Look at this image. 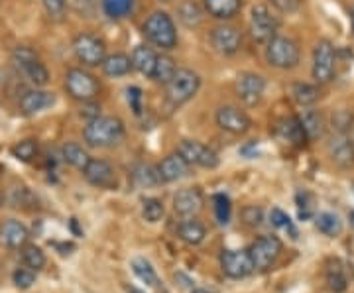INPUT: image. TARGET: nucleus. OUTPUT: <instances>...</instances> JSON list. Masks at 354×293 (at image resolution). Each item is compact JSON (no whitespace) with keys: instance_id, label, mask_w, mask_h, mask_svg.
Returning <instances> with one entry per match:
<instances>
[{"instance_id":"f257e3e1","label":"nucleus","mask_w":354,"mask_h":293,"mask_svg":"<svg viewBox=\"0 0 354 293\" xmlns=\"http://www.w3.org/2000/svg\"><path fill=\"white\" fill-rule=\"evenodd\" d=\"M127 134L124 122L118 116H97L88 120L83 130V140L88 148H113Z\"/></svg>"},{"instance_id":"f03ea898","label":"nucleus","mask_w":354,"mask_h":293,"mask_svg":"<svg viewBox=\"0 0 354 293\" xmlns=\"http://www.w3.org/2000/svg\"><path fill=\"white\" fill-rule=\"evenodd\" d=\"M144 36L148 38L150 44L162 50H174L177 46V30L176 22L167 12H152L146 22H144Z\"/></svg>"},{"instance_id":"7ed1b4c3","label":"nucleus","mask_w":354,"mask_h":293,"mask_svg":"<svg viewBox=\"0 0 354 293\" xmlns=\"http://www.w3.org/2000/svg\"><path fill=\"white\" fill-rule=\"evenodd\" d=\"M201 89V77L191 69H177L174 77L165 83V97L174 106L189 102Z\"/></svg>"},{"instance_id":"20e7f679","label":"nucleus","mask_w":354,"mask_h":293,"mask_svg":"<svg viewBox=\"0 0 354 293\" xmlns=\"http://www.w3.org/2000/svg\"><path fill=\"white\" fill-rule=\"evenodd\" d=\"M301 50L295 39L276 36L266 44V62L276 69H293L299 65Z\"/></svg>"},{"instance_id":"39448f33","label":"nucleus","mask_w":354,"mask_h":293,"mask_svg":"<svg viewBox=\"0 0 354 293\" xmlns=\"http://www.w3.org/2000/svg\"><path fill=\"white\" fill-rule=\"evenodd\" d=\"M65 91L71 99L81 102H93L97 99L101 83L95 75L81 67H73L65 73Z\"/></svg>"},{"instance_id":"423d86ee","label":"nucleus","mask_w":354,"mask_h":293,"mask_svg":"<svg viewBox=\"0 0 354 293\" xmlns=\"http://www.w3.org/2000/svg\"><path fill=\"white\" fill-rule=\"evenodd\" d=\"M337 75V50L329 39H319L313 50V79L317 85L330 83Z\"/></svg>"},{"instance_id":"0eeeda50","label":"nucleus","mask_w":354,"mask_h":293,"mask_svg":"<svg viewBox=\"0 0 354 293\" xmlns=\"http://www.w3.org/2000/svg\"><path fill=\"white\" fill-rule=\"evenodd\" d=\"M281 250H283V244H281L278 236L266 234V236H260V238L254 240L252 246L248 248V254L252 258L254 268L264 272V270H270L278 262Z\"/></svg>"},{"instance_id":"6e6552de","label":"nucleus","mask_w":354,"mask_h":293,"mask_svg":"<svg viewBox=\"0 0 354 293\" xmlns=\"http://www.w3.org/2000/svg\"><path fill=\"white\" fill-rule=\"evenodd\" d=\"M73 51L77 59L87 67H99L106 57V46L99 36L83 32L73 39Z\"/></svg>"},{"instance_id":"1a4fd4ad","label":"nucleus","mask_w":354,"mask_h":293,"mask_svg":"<svg viewBox=\"0 0 354 293\" xmlns=\"http://www.w3.org/2000/svg\"><path fill=\"white\" fill-rule=\"evenodd\" d=\"M279 20L270 12V8L264 4L254 6L250 14V36L258 44H268L270 39L278 36Z\"/></svg>"},{"instance_id":"9d476101","label":"nucleus","mask_w":354,"mask_h":293,"mask_svg":"<svg viewBox=\"0 0 354 293\" xmlns=\"http://www.w3.org/2000/svg\"><path fill=\"white\" fill-rule=\"evenodd\" d=\"M177 153L189 164L205 169H215L218 166V153L197 140H181L177 146Z\"/></svg>"},{"instance_id":"9b49d317","label":"nucleus","mask_w":354,"mask_h":293,"mask_svg":"<svg viewBox=\"0 0 354 293\" xmlns=\"http://www.w3.org/2000/svg\"><path fill=\"white\" fill-rule=\"evenodd\" d=\"M221 268L230 280H242L252 274L254 264L248 250H223L221 254Z\"/></svg>"},{"instance_id":"f8f14e48","label":"nucleus","mask_w":354,"mask_h":293,"mask_svg":"<svg viewBox=\"0 0 354 293\" xmlns=\"http://www.w3.org/2000/svg\"><path fill=\"white\" fill-rule=\"evenodd\" d=\"M216 126L221 130H225L228 134H234V136H241L246 134L250 126H252V120L250 116L246 115L244 111L236 108V106H221L215 115Z\"/></svg>"},{"instance_id":"ddd939ff","label":"nucleus","mask_w":354,"mask_h":293,"mask_svg":"<svg viewBox=\"0 0 354 293\" xmlns=\"http://www.w3.org/2000/svg\"><path fill=\"white\" fill-rule=\"evenodd\" d=\"M266 91V79L258 73H250V71H244L236 79V95L244 104L254 106L262 101Z\"/></svg>"},{"instance_id":"4468645a","label":"nucleus","mask_w":354,"mask_h":293,"mask_svg":"<svg viewBox=\"0 0 354 293\" xmlns=\"http://www.w3.org/2000/svg\"><path fill=\"white\" fill-rule=\"evenodd\" d=\"M211 44L221 55H234L242 46L241 30L228 24L216 26L211 32Z\"/></svg>"},{"instance_id":"2eb2a0df","label":"nucleus","mask_w":354,"mask_h":293,"mask_svg":"<svg viewBox=\"0 0 354 293\" xmlns=\"http://www.w3.org/2000/svg\"><path fill=\"white\" fill-rule=\"evenodd\" d=\"M330 160L335 162V166L341 169H351L354 167V142L348 134H337L330 138L327 144Z\"/></svg>"},{"instance_id":"dca6fc26","label":"nucleus","mask_w":354,"mask_h":293,"mask_svg":"<svg viewBox=\"0 0 354 293\" xmlns=\"http://www.w3.org/2000/svg\"><path fill=\"white\" fill-rule=\"evenodd\" d=\"M83 176H85V179H87L91 185H95L99 189H111L114 183H116L113 166L109 162H104V160L91 158V162L83 169Z\"/></svg>"},{"instance_id":"f3484780","label":"nucleus","mask_w":354,"mask_h":293,"mask_svg":"<svg viewBox=\"0 0 354 293\" xmlns=\"http://www.w3.org/2000/svg\"><path fill=\"white\" fill-rule=\"evenodd\" d=\"M53 102H55L53 93H48V91H41L39 87H36V89L26 91L24 95L20 97L18 106H20V113L24 116H34L41 113V111H46V108H50Z\"/></svg>"},{"instance_id":"a211bd4d","label":"nucleus","mask_w":354,"mask_h":293,"mask_svg":"<svg viewBox=\"0 0 354 293\" xmlns=\"http://www.w3.org/2000/svg\"><path fill=\"white\" fill-rule=\"evenodd\" d=\"M205 205L203 193L197 187H185L176 193L174 197V209L181 217H195Z\"/></svg>"},{"instance_id":"6ab92c4d","label":"nucleus","mask_w":354,"mask_h":293,"mask_svg":"<svg viewBox=\"0 0 354 293\" xmlns=\"http://www.w3.org/2000/svg\"><path fill=\"white\" fill-rule=\"evenodd\" d=\"M189 164L179 155V153H169L162 160V164L158 166V171H160V178L164 183H174L177 179L185 178L189 173Z\"/></svg>"},{"instance_id":"aec40b11","label":"nucleus","mask_w":354,"mask_h":293,"mask_svg":"<svg viewBox=\"0 0 354 293\" xmlns=\"http://www.w3.org/2000/svg\"><path fill=\"white\" fill-rule=\"evenodd\" d=\"M0 238H2V243L6 244L8 248L18 250V248H24L26 244H28L30 232H28V229H26L20 220L10 218V220H6V223L0 227Z\"/></svg>"},{"instance_id":"412c9836","label":"nucleus","mask_w":354,"mask_h":293,"mask_svg":"<svg viewBox=\"0 0 354 293\" xmlns=\"http://www.w3.org/2000/svg\"><path fill=\"white\" fill-rule=\"evenodd\" d=\"M132 69L140 71L142 75L152 77L153 75V67H156V62H158V53L148 48V46H136L132 55Z\"/></svg>"},{"instance_id":"4be33fe9","label":"nucleus","mask_w":354,"mask_h":293,"mask_svg":"<svg viewBox=\"0 0 354 293\" xmlns=\"http://www.w3.org/2000/svg\"><path fill=\"white\" fill-rule=\"evenodd\" d=\"M177 234H179V238L183 240L185 244H191V246H197V244H201L205 240V236H207V229H205V225H203L201 220H197V218H187V220H181L179 223V227H177Z\"/></svg>"},{"instance_id":"5701e85b","label":"nucleus","mask_w":354,"mask_h":293,"mask_svg":"<svg viewBox=\"0 0 354 293\" xmlns=\"http://www.w3.org/2000/svg\"><path fill=\"white\" fill-rule=\"evenodd\" d=\"M205 8L216 20H230L241 12L242 0H205Z\"/></svg>"},{"instance_id":"b1692460","label":"nucleus","mask_w":354,"mask_h":293,"mask_svg":"<svg viewBox=\"0 0 354 293\" xmlns=\"http://www.w3.org/2000/svg\"><path fill=\"white\" fill-rule=\"evenodd\" d=\"M104 75L109 77H124L132 71V59L127 53H111L104 57L101 64Z\"/></svg>"},{"instance_id":"393cba45","label":"nucleus","mask_w":354,"mask_h":293,"mask_svg":"<svg viewBox=\"0 0 354 293\" xmlns=\"http://www.w3.org/2000/svg\"><path fill=\"white\" fill-rule=\"evenodd\" d=\"M130 266H132L134 276H136L142 283H146L148 287H153V290L160 287V278H158L156 270H153V266L146 260V258H134V260L130 262Z\"/></svg>"},{"instance_id":"a878e982","label":"nucleus","mask_w":354,"mask_h":293,"mask_svg":"<svg viewBox=\"0 0 354 293\" xmlns=\"http://www.w3.org/2000/svg\"><path fill=\"white\" fill-rule=\"evenodd\" d=\"M177 18L179 22L187 28H197L203 22V10L201 6L195 0H183L177 6Z\"/></svg>"},{"instance_id":"bb28decb","label":"nucleus","mask_w":354,"mask_h":293,"mask_svg":"<svg viewBox=\"0 0 354 293\" xmlns=\"http://www.w3.org/2000/svg\"><path fill=\"white\" fill-rule=\"evenodd\" d=\"M291 97L299 106H311L321 99V89L319 85H311V83H295L291 87Z\"/></svg>"},{"instance_id":"cd10ccee","label":"nucleus","mask_w":354,"mask_h":293,"mask_svg":"<svg viewBox=\"0 0 354 293\" xmlns=\"http://www.w3.org/2000/svg\"><path fill=\"white\" fill-rule=\"evenodd\" d=\"M62 158L69 166L77 167V169H85L88 162H91V155L87 153V150L83 146H79L77 142H67L64 148H62Z\"/></svg>"},{"instance_id":"c85d7f7f","label":"nucleus","mask_w":354,"mask_h":293,"mask_svg":"<svg viewBox=\"0 0 354 293\" xmlns=\"http://www.w3.org/2000/svg\"><path fill=\"white\" fill-rule=\"evenodd\" d=\"M299 122H301L309 142L323 136V116L319 111H305L304 115L299 116Z\"/></svg>"},{"instance_id":"c756f323","label":"nucleus","mask_w":354,"mask_h":293,"mask_svg":"<svg viewBox=\"0 0 354 293\" xmlns=\"http://www.w3.org/2000/svg\"><path fill=\"white\" fill-rule=\"evenodd\" d=\"M315 227L321 234L335 238L342 232V220L335 213H321L315 217Z\"/></svg>"},{"instance_id":"7c9ffc66","label":"nucleus","mask_w":354,"mask_h":293,"mask_svg":"<svg viewBox=\"0 0 354 293\" xmlns=\"http://www.w3.org/2000/svg\"><path fill=\"white\" fill-rule=\"evenodd\" d=\"M132 178H134V181L138 183L140 187H156V185L162 183L158 167L150 166V164H140V166L134 167Z\"/></svg>"},{"instance_id":"2f4dec72","label":"nucleus","mask_w":354,"mask_h":293,"mask_svg":"<svg viewBox=\"0 0 354 293\" xmlns=\"http://www.w3.org/2000/svg\"><path fill=\"white\" fill-rule=\"evenodd\" d=\"M281 132L295 146H304L305 142H309L307 140V134H305L304 126L299 122V116H291L288 120H283L281 122Z\"/></svg>"},{"instance_id":"473e14b6","label":"nucleus","mask_w":354,"mask_h":293,"mask_svg":"<svg viewBox=\"0 0 354 293\" xmlns=\"http://www.w3.org/2000/svg\"><path fill=\"white\" fill-rule=\"evenodd\" d=\"M102 12L113 20H120L134 8V0H101Z\"/></svg>"},{"instance_id":"72a5a7b5","label":"nucleus","mask_w":354,"mask_h":293,"mask_svg":"<svg viewBox=\"0 0 354 293\" xmlns=\"http://www.w3.org/2000/svg\"><path fill=\"white\" fill-rule=\"evenodd\" d=\"M176 71V62H174L169 55H158V62H156V67H153L152 79L153 81H158V83H162V85H165V83L174 77Z\"/></svg>"},{"instance_id":"f704fd0d","label":"nucleus","mask_w":354,"mask_h":293,"mask_svg":"<svg viewBox=\"0 0 354 293\" xmlns=\"http://www.w3.org/2000/svg\"><path fill=\"white\" fill-rule=\"evenodd\" d=\"M22 75L34 85V87H46L48 83H50V71H48V67L41 64V59L36 62V64H32L30 67H26L24 71H22Z\"/></svg>"},{"instance_id":"c9c22d12","label":"nucleus","mask_w":354,"mask_h":293,"mask_svg":"<svg viewBox=\"0 0 354 293\" xmlns=\"http://www.w3.org/2000/svg\"><path fill=\"white\" fill-rule=\"evenodd\" d=\"M22 262L30 270L39 272V270H44V266H46V254H44V250L39 246L30 244V246L22 248Z\"/></svg>"},{"instance_id":"e433bc0d","label":"nucleus","mask_w":354,"mask_h":293,"mask_svg":"<svg viewBox=\"0 0 354 293\" xmlns=\"http://www.w3.org/2000/svg\"><path fill=\"white\" fill-rule=\"evenodd\" d=\"M38 152H39L38 142L32 140V138L18 142V144L12 148L14 158H16V160H20V162H24V164L34 162V158L38 155Z\"/></svg>"},{"instance_id":"4c0bfd02","label":"nucleus","mask_w":354,"mask_h":293,"mask_svg":"<svg viewBox=\"0 0 354 293\" xmlns=\"http://www.w3.org/2000/svg\"><path fill=\"white\" fill-rule=\"evenodd\" d=\"M39 62V55L32 48H26V46H18L12 51V64L14 67L22 73L26 67H30L32 64Z\"/></svg>"},{"instance_id":"58836bf2","label":"nucleus","mask_w":354,"mask_h":293,"mask_svg":"<svg viewBox=\"0 0 354 293\" xmlns=\"http://www.w3.org/2000/svg\"><path fill=\"white\" fill-rule=\"evenodd\" d=\"M215 203V217L218 225H228L230 223V215H232V203L225 193H216L213 197Z\"/></svg>"},{"instance_id":"ea45409f","label":"nucleus","mask_w":354,"mask_h":293,"mask_svg":"<svg viewBox=\"0 0 354 293\" xmlns=\"http://www.w3.org/2000/svg\"><path fill=\"white\" fill-rule=\"evenodd\" d=\"M165 209H164V203L160 201V199H153V197H150V199H146L144 201V205H142V217H144V220H148V223H160L162 220V217H164Z\"/></svg>"},{"instance_id":"a19ab883","label":"nucleus","mask_w":354,"mask_h":293,"mask_svg":"<svg viewBox=\"0 0 354 293\" xmlns=\"http://www.w3.org/2000/svg\"><path fill=\"white\" fill-rule=\"evenodd\" d=\"M353 122L354 116L351 111H337L330 116V124H333V130L337 134H348V130L353 128Z\"/></svg>"},{"instance_id":"79ce46f5","label":"nucleus","mask_w":354,"mask_h":293,"mask_svg":"<svg viewBox=\"0 0 354 293\" xmlns=\"http://www.w3.org/2000/svg\"><path fill=\"white\" fill-rule=\"evenodd\" d=\"M270 220H272V225L274 227H278V229H286L291 234V238H297V230L295 227L291 225V218L281 211V209H272V213H270Z\"/></svg>"},{"instance_id":"37998d69","label":"nucleus","mask_w":354,"mask_h":293,"mask_svg":"<svg viewBox=\"0 0 354 293\" xmlns=\"http://www.w3.org/2000/svg\"><path fill=\"white\" fill-rule=\"evenodd\" d=\"M327 283H329V287L335 293H342L348 287L346 276L342 274L341 268H330L329 272H327Z\"/></svg>"},{"instance_id":"c03bdc74","label":"nucleus","mask_w":354,"mask_h":293,"mask_svg":"<svg viewBox=\"0 0 354 293\" xmlns=\"http://www.w3.org/2000/svg\"><path fill=\"white\" fill-rule=\"evenodd\" d=\"M12 280L16 287H20V290H28V287H32V285H34V281H36V272L30 268L16 270V272H14Z\"/></svg>"},{"instance_id":"a18cd8bd","label":"nucleus","mask_w":354,"mask_h":293,"mask_svg":"<svg viewBox=\"0 0 354 293\" xmlns=\"http://www.w3.org/2000/svg\"><path fill=\"white\" fill-rule=\"evenodd\" d=\"M242 220L248 225V227H260L262 220H264V211L256 205H248L242 209Z\"/></svg>"},{"instance_id":"49530a36","label":"nucleus","mask_w":354,"mask_h":293,"mask_svg":"<svg viewBox=\"0 0 354 293\" xmlns=\"http://www.w3.org/2000/svg\"><path fill=\"white\" fill-rule=\"evenodd\" d=\"M127 97H128V104H130V108L134 111V115H140L142 113V89L140 87H130L127 91Z\"/></svg>"},{"instance_id":"de8ad7c7","label":"nucleus","mask_w":354,"mask_h":293,"mask_svg":"<svg viewBox=\"0 0 354 293\" xmlns=\"http://www.w3.org/2000/svg\"><path fill=\"white\" fill-rule=\"evenodd\" d=\"M41 2H44L46 12L53 16V18L62 16L65 12V6H67V0H41Z\"/></svg>"},{"instance_id":"09e8293b","label":"nucleus","mask_w":354,"mask_h":293,"mask_svg":"<svg viewBox=\"0 0 354 293\" xmlns=\"http://www.w3.org/2000/svg\"><path fill=\"white\" fill-rule=\"evenodd\" d=\"M272 4L278 8L279 12H295L301 6V0H272Z\"/></svg>"},{"instance_id":"8fccbe9b","label":"nucleus","mask_w":354,"mask_h":293,"mask_svg":"<svg viewBox=\"0 0 354 293\" xmlns=\"http://www.w3.org/2000/svg\"><path fill=\"white\" fill-rule=\"evenodd\" d=\"M252 150H256V144H254V142H250L248 146H244V148H242L241 153H244V155H248V158H252V155H254Z\"/></svg>"},{"instance_id":"3c124183","label":"nucleus","mask_w":354,"mask_h":293,"mask_svg":"<svg viewBox=\"0 0 354 293\" xmlns=\"http://www.w3.org/2000/svg\"><path fill=\"white\" fill-rule=\"evenodd\" d=\"M124 290H127L128 293H144V292H140L138 287H132V285H127V287H124Z\"/></svg>"},{"instance_id":"603ef678","label":"nucleus","mask_w":354,"mask_h":293,"mask_svg":"<svg viewBox=\"0 0 354 293\" xmlns=\"http://www.w3.org/2000/svg\"><path fill=\"white\" fill-rule=\"evenodd\" d=\"M351 26H353V34H354V4L351 6Z\"/></svg>"},{"instance_id":"864d4df0","label":"nucleus","mask_w":354,"mask_h":293,"mask_svg":"<svg viewBox=\"0 0 354 293\" xmlns=\"http://www.w3.org/2000/svg\"><path fill=\"white\" fill-rule=\"evenodd\" d=\"M193 293H213V292H209V290H203V287H199V290H193Z\"/></svg>"},{"instance_id":"5fc2aeb1","label":"nucleus","mask_w":354,"mask_h":293,"mask_svg":"<svg viewBox=\"0 0 354 293\" xmlns=\"http://www.w3.org/2000/svg\"><path fill=\"white\" fill-rule=\"evenodd\" d=\"M348 218H351V225L354 227V211H351V213H348Z\"/></svg>"},{"instance_id":"6e6d98bb","label":"nucleus","mask_w":354,"mask_h":293,"mask_svg":"<svg viewBox=\"0 0 354 293\" xmlns=\"http://www.w3.org/2000/svg\"><path fill=\"white\" fill-rule=\"evenodd\" d=\"M162 2H169V0H162Z\"/></svg>"}]
</instances>
